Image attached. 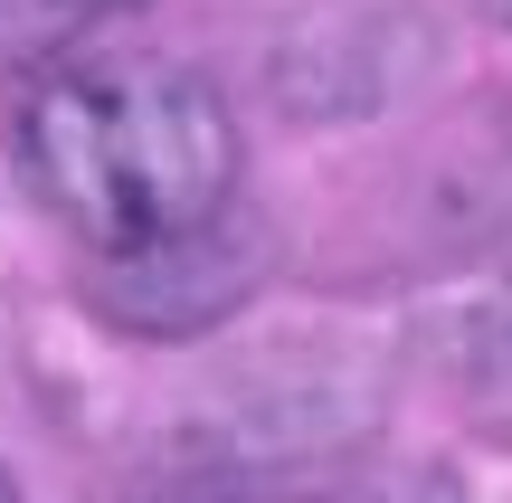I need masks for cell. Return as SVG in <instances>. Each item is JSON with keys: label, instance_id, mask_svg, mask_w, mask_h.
<instances>
[{"label": "cell", "instance_id": "5b68a950", "mask_svg": "<svg viewBox=\"0 0 512 503\" xmlns=\"http://www.w3.org/2000/svg\"><path fill=\"white\" fill-rule=\"evenodd\" d=\"M0 503H29V494H19V485H10V475H0Z\"/></svg>", "mask_w": 512, "mask_h": 503}, {"label": "cell", "instance_id": "277c9868", "mask_svg": "<svg viewBox=\"0 0 512 503\" xmlns=\"http://www.w3.org/2000/svg\"><path fill=\"white\" fill-rule=\"evenodd\" d=\"M76 19H105V10H143V0H67Z\"/></svg>", "mask_w": 512, "mask_h": 503}, {"label": "cell", "instance_id": "3957f363", "mask_svg": "<svg viewBox=\"0 0 512 503\" xmlns=\"http://www.w3.org/2000/svg\"><path fill=\"white\" fill-rule=\"evenodd\" d=\"M95 19H76L67 0H0V76H38L57 57H76Z\"/></svg>", "mask_w": 512, "mask_h": 503}, {"label": "cell", "instance_id": "6da1fadb", "mask_svg": "<svg viewBox=\"0 0 512 503\" xmlns=\"http://www.w3.org/2000/svg\"><path fill=\"white\" fill-rule=\"evenodd\" d=\"M10 162L29 200L95 257H143L238 200V114L171 57H57L19 86Z\"/></svg>", "mask_w": 512, "mask_h": 503}, {"label": "cell", "instance_id": "7a4b0ae2", "mask_svg": "<svg viewBox=\"0 0 512 503\" xmlns=\"http://www.w3.org/2000/svg\"><path fill=\"white\" fill-rule=\"evenodd\" d=\"M247 276H256V257L228 247V219H209L171 247L105 257L95 266V314H114L124 333H200V323H219L247 295Z\"/></svg>", "mask_w": 512, "mask_h": 503}, {"label": "cell", "instance_id": "8992f818", "mask_svg": "<svg viewBox=\"0 0 512 503\" xmlns=\"http://www.w3.org/2000/svg\"><path fill=\"white\" fill-rule=\"evenodd\" d=\"M484 10H494V19H503V29H512V0H484Z\"/></svg>", "mask_w": 512, "mask_h": 503}]
</instances>
